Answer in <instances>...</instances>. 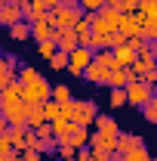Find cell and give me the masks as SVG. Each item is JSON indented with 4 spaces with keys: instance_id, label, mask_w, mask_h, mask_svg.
Wrapping results in <instances>:
<instances>
[{
    "instance_id": "12",
    "label": "cell",
    "mask_w": 157,
    "mask_h": 161,
    "mask_svg": "<svg viewBox=\"0 0 157 161\" xmlns=\"http://www.w3.org/2000/svg\"><path fill=\"white\" fill-rule=\"evenodd\" d=\"M19 19H22V6H19V3H13V0H9V3H3V6H0V25H3V28L16 25Z\"/></svg>"
},
{
    "instance_id": "21",
    "label": "cell",
    "mask_w": 157,
    "mask_h": 161,
    "mask_svg": "<svg viewBox=\"0 0 157 161\" xmlns=\"http://www.w3.org/2000/svg\"><path fill=\"white\" fill-rule=\"evenodd\" d=\"M6 31H9V37H13V40H28V37H31V22L19 19L16 25H9Z\"/></svg>"
},
{
    "instance_id": "18",
    "label": "cell",
    "mask_w": 157,
    "mask_h": 161,
    "mask_svg": "<svg viewBox=\"0 0 157 161\" xmlns=\"http://www.w3.org/2000/svg\"><path fill=\"white\" fill-rule=\"evenodd\" d=\"M142 136H136V133H123V130H120L117 133V149H114V152H117V155H123V152H129V149H133V146H142Z\"/></svg>"
},
{
    "instance_id": "4",
    "label": "cell",
    "mask_w": 157,
    "mask_h": 161,
    "mask_svg": "<svg viewBox=\"0 0 157 161\" xmlns=\"http://www.w3.org/2000/svg\"><path fill=\"white\" fill-rule=\"evenodd\" d=\"M96 115H99L96 102H89V99H71V121H74V124H80V127H93Z\"/></svg>"
},
{
    "instance_id": "13",
    "label": "cell",
    "mask_w": 157,
    "mask_h": 161,
    "mask_svg": "<svg viewBox=\"0 0 157 161\" xmlns=\"http://www.w3.org/2000/svg\"><path fill=\"white\" fill-rule=\"evenodd\" d=\"M22 99V80L13 78L3 90H0V105H6V102H19Z\"/></svg>"
},
{
    "instance_id": "44",
    "label": "cell",
    "mask_w": 157,
    "mask_h": 161,
    "mask_svg": "<svg viewBox=\"0 0 157 161\" xmlns=\"http://www.w3.org/2000/svg\"><path fill=\"white\" fill-rule=\"evenodd\" d=\"M9 161H25V158H22V152H16V155H13Z\"/></svg>"
},
{
    "instance_id": "25",
    "label": "cell",
    "mask_w": 157,
    "mask_h": 161,
    "mask_svg": "<svg viewBox=\"0 0 157 161\" xmlns=\"http://www.w3.org/2000/svg\"><path fill=\"white\" fill-rule=\"evenodd\" d=\"M43 121H46V115H43V102H40V105H28V121H25V124H28V127H40Z\"/></svg>"
},
{
    "instance_id": "41",
    "label": "cell",
    "mask_w": 157,
    "mask_h": 161,
    "mask_svg": "<svg viewBox=\"0 0 157 161\" xmlns=\"http://www.w3.org/2000/svg\"><path fill=\"white\" fill-rule=\"evenodd\" d=\"M123 43H126V37H123L120 31H114V34H111V47H108V50H114V47H123Z\"/></svg>"
},
{
    "instance_id": "15",
    "label": "cell",
    "mask_w": 157,
    "mask_h": 161,
    "mask_svg": "<svg viewBox=\"0 0 157 161\" xmlns=\"http://www.w3.org/2000/svg\"><path fill=\"white\" fill-rule=\"evenodd\" d=\"M111 53H114V62H117V68H129V65L136 62V56H139L136 50H129L126 43H123V47H114Z\"/></svg>"
},
{
    "instance_id": "14",
    "label": "cell",
    "mask_w": 157,
    "mask_h": 161,
    "mask_svg": "<svg viewBox=\"0 0 157 161\" xmlns=\"http://www.w3.org/2000/svg\"><path fill=\"white\" fill-rule=\"evenodd\" d=\"M53 40H56V50H59V53H71V50L77 47V34H74V28H71V31H59Z\"/></svg>"
},
{
    "instance_id": "5",
    "label": "cell",
    "mask_w": 157,
    "mask_h": 161,
    "mask_svg": "<svg viewBox=\"0 0 157 161\" xmlns=\"http://www.w3.org/2000/svg\"><path fill=\"white\" fill-rule=\"evenodd\" d=\"M123 93H126V105H139V108H142L145 102L154 96V87L136 78L133 84H126V87H123Z\"/></svg>"
},
{
    "instance_id": "8",
    "label": "cell",
    "mask_w": 157,
    "mask_h": 161,
    "mask_svg": "<svg viewBox=\"0 0 157 161\" xmlns=\"http://www.w3.org/2000/svg\"><path fill=\"white\" fill-rule=\"evenodd\" d=\"M142 13H120V19H117V31L123 34V37L129 40V37H139V28H142Z\"/></svg>"
},
{
    "instance_id": "3",
    "label": "cell",
    "mask_w": 157,
    "mask_h": 161,
    "mask_svg": "<svg viewBox=\"0 0 157 161\" xmlns=\"http://www.w3.org/2000/svg\"><path fill=\"white\" fill-rule=\"evenodd\" d=\"M80 16H83L80 9H68V6H56V9L46 13V19H49V25H53L56 31H71L80 22Z\"/></svg>"
},
{
    "instance_id": "45",
    "label": "cell",
    "mask_w": 157,
    "mask_h": 161,
    "mask_svg": "<svg viewBox=\"0 0 157 161\" xmlns=\"http://www.w3.org/2000/svg\"><path fill=\"white\" fill-rule=\"evenodd\" d=\"M13 3H19V6H25V3H31V0H13Z\"/></svg>"
},
{
    "instance_id": "28",
    "label": "cell",
    "mask_w": 157,
    "mask_h": 161,
    "mask_svg": "<svg viewBox=\"0 0 157 161\" xmlns=\"http://www.w3.org/2000/svg\"><path fill=\"white\" fill-rule=\"evenodd\" d=\"M49 99H56V102H71L74 96H71V87L68 84H56L53 87V93H49Z\"/></svg>"
},
{
    "instance_id": "2",
    "label": "cell",
    "mask_w": 157,
    "mask_h": 161,
    "mask_svg": "<svg viewBox=\"0 0 157 161\" xmlns=\"http://www.w3.org/2000/svg\"><path fill=\"white\" fill-rule=\"evenodd\" d=\"M49 93H53V84L46 78H34V80H28V84H22V102H28V105L46 102Z\"/></svg>"
},
{
    "instance_id": "30",
    "label": "cell",
    "mask_w": 157,
    "mask_h": 161,
    "mask_svg": "<svg viewBox=\"0 0 157 161\" xmlns=\"http://www.w3.org/2000/svg\"><path fill=\"white\" fill-rule=\"evenodd\" d=\"M108 105H111V108H123V105H126V93H123V87H111Z\"/></svg>"
},
{
    "instance_id": "47",
    "label": "cell",
    "mask_w": 157,
    "mask_h": 161,
    "mask_svg": "<svg viewBox=\"0 0 157 161\" xmlns=\"http://www.w3.org/2000/svg\"><path fill=\"white\" fill-rule=\"evenodd\" d=\"M0 6H3V0H0Z\"/></svg>"
},
{
    "instance_id": "35",
    "label": "cell",
    "mask_w": 157,
    "mask_h": 161,
    "mask_svg": "<svg viewBox=\"0 0 157 161\" xmlns=\"http://www.w3.org/2000/svg\"><path fill=\"white\" fill-rule=\"evenodd\" d=\"M46 62H49L56 71H65V68H68V53H59V50H56V56H53V59H46Z\"/></svg>"
},
{
    "instance_id": "24",
    "label": "cell",
    "mask_w": 157,
    "mask_h": 161,
    "mask_svg": "<svg viewBox=\"0 0 157 161\" xmlns=\"http://www.w3.org/2000/svg\"><path fill=\"white\" fill-rule=\"evenodd\" d=\"M120 161H151V152H148V149H145V142H142V146H133L129 152H123Z\"/></svg>"
},
{
    "instance_id": "39",
    "label": "cell",
    "mask_w": 157,
    "mask_h": 161,
    "mask_svg": "<svg viewBox=\"0 0 157 161\" xmlns=\"http://www.w3.org/2000/svg\"><path fill=\"white\" fill-rule=\"evenodd\" d=\"M74 161H93V149H89V146H80L77 155H74Z\"/></svg>"
},
{
    "instance_id": "22",
    "label": "cell",
    "mask_w": 157,
    "mask_h": 161,
    "mask_svg": "<svg viewBox=\"0 0 157 161\" xmlns=\"http://www.w3.org/2000/svg\"><path fill=\"white\" fill-rule=\"evenodd\" d=\"M139 37L145 40V43H157V19H145V22H142Z\"/></svg>"
},
{
    "instance_id": "23",
    "label": "cell",
    "mask_w": 157,
    "mask_h": 161,
    "mask_svg": "<svg viewBox=\"0 0 157 161\" xmlns=\"http://www.w3.org/2000/svg\"><path fill=\"white\" fill-rule=\"evenodd\" d=\"M43 16H46V9H43L40 3H34V0L22 6V19L25 22H37V19H43Z\"/></svg>"
},
{
    "instance_id": "1",
    "label": "cell",
    "mask_w": 157,
    "mask_h": 161,
    "mask_svg": "<svg viewBox=\"0 0 157 161\" xmlns=\"http://www.w3.org/2000/svg\"><path fill=\"white\" fill-rule=\"evenodd\" d=\"M117 19H120V13L108 9V6H102L99 13H86V22H89L93 34H114L117 31Z\"/></svg>"
},
{
    "instance_id": "26",
    "label": "cell",
    "mask_w": 157,
    "mask_h": 161,
    "mask_svg": "<svg viewBox=\"0 0 157 161\" xmlns=\"http://www.w3.org/2000/svg\"><path fill=\"white\" fill-rule=\"evenodd\" d=\"M93 59H96L99 65H105L108 71H114V68H117V62H114V53H111V50H96V53H93Z\"/></svg>"
},
{
    "instance_id": "20",
    "label": "cell",
    "mask_w": 157,
    "mask_h": 161,
    "mask_svg": "<svg viewBox=\"0 0 157 161\" xmlns=\"http://www.w3.org/2000/svg\"><path fill=\"white\" fill-rule=\"evenodd\" d=\"M68 142H71L74 149H80V146H89V127H80V124H74V127H71V136H68Z\"/></svg>"
},
{
    "instance_id": "17",
    "label": "cell",
    "mask_w": 157,
    "mask_h": 161,
    "mask_svg": "<svg viewBox=\"0 0 157 161\" xmlns=\"http://www.w3.org/2000/svg\"><path fill=\"white\" fill-rule=\"evenodd\" d=\"M93 127H96L99 133H111V136H117V133H120L117 121L111 118V115H96V121H93Z\"/></svg>"
},
{
    "instance_id": "19",
    "label": "cell",
    "mask_w": 157,
    "mask_h": 161,
    "mask_svg": "<svg viewBox=\"0 0 157 161\" xmlns=\"http://www.w3.org/2000/svg\"><path fill=\"white\" fill-rule=\"evenodd\" d=\"M13 78H16V62L9 59V56H0V90H3Z\"/></svg>"
},
{
    "instance_id": "33",
    "label": "cell",
    "mask_w": 157,
    "mask_h": 161,
    "mask_svg": "<svg viewBox=\"0 0 157 161\" xmlns=\"http://www.w3.org/2000/svg\"><path fill=\"white\" fill-rule=\"evenodd\" d=\"M43 115H46V121H56V118L62 115V102L46 99V102H43Z\"/></svg>"
},
{
    "instance_id": "46",
    "label": "cell",
    "mask_w": 157,
    "mask_h": 161,
    "mask_svg": "<svg viewBox=\"0 0 157 161\" xmlns=\"http://www.w3.org/2000/svg\"><path fill=\"white\" fill-rule=\"evenodd\" d=\"M151 161H157V155H151Z\"/></svg>"
},
{
    "instance_id": "6",
    "label": "cell",
    "mask_w": 157,
    "mask_h": 161,
    "mask_svg": "<svg viewBox=\"0 0 157 161\" xmlns=\"http://www.w3.org/2000/svg\"><path fill=\"white\" fill-rule=\"evenodd\" d=\"M0 115L6 118L9 127H28L25 121H28V102H6V105H0Z\"/></svg>"
},
{
    "instance_id": "43",
    "label": "cell",
    "mask_w": 157,
    "mask_h": 161,
    "mask_svg": "<svg viewBox=\"0 0 157 161\" xmlns=\"http://www.w3.org/2000/svg\"><path fill=\"white\" fill-rule=\"evenodd\" d=\"M6 130H9V124H6V118H3V115H0V133H6Z\"/></svg>"
},
{
    "instance_id": "42",
    "label": "cell",
    "mask_w": 157,
    "mask_h": 161,
    "mask_svg": "<svg viewBox=\"0 0 157 161\" xmlns=\"http://www.w3.org/2000/svg\"><path fill=\"white\" fill-rule=\"evenodd\" d=\"M34 3H40V6H43V9L49 13V9H56V6H59L62 0H34Z\"/></svg>"
},
{
    "instance_id": "7",
    "label": "cell",
    "mask_w": 157,
    "mask_h": 161,
    "mask_svg": "<svg viewBox=\"0 0 157 161\" xmlns=\"http://www.w3.org/2000/svg\"><path fill=\"white\" fill-rule=\"evenodd\" d=\"M89 62H93V50H89V47H74V50L68 53V71H71L74 78H80Z\"/></svg>"
},
{
    "instance_id": "10",
    "label": "cell",
    "mask_w": 157,
    "mask_h": 161,
    "mask_svg": "<svg viewBox=\"0 0 157 161\" xmlns=\"http://www.w3.org/2000/svg\"><path fill=\"white\" fill-rule=\"evenodd\" d=\"M56 34H59V31L49 25V19H46V16H43V19H37V22H31V37L37 40V43H40V40H53Z\"/></svg>"
},
{
    "instance_id": "11",
    "label": "cell",
    "mask_w": 157,
    "mask_h": 161,
    "mask_svg": "<svg viewBox=\"0 0 157 161\" xmlns=\"http://www.w3.org/2000/svg\"><path fill=\"white\" fill-rule=\"evenodd\" d=\"M89 146H93V149H105V152H114V149H117V136L89 130Z\"/></svg>"
},
{
    "instance_id": "34",
    "label": "cell",
    "mask_w": 157,
    "mask_h": 161,
    "mask_svg": "<svg viewBox=\"0 0 157 161\" xmlns=\"http://www.w3.org/2000/svg\"><path fill=\"white\" fill-rule=\"evenodd\" d=\"M37 50H40V56H43V59H53V56H56V40H40Z\"/></svg>"
},
{
    "instance_id": "38",
    "label": "cell",
    "mask_w": 157,
    "mask_h": 161,
    "mask_svg": "<svg viewBox=\"0 0 157 161\" xmlns=\"http://www.w3.org/2000/svg\"><path fill=\"white\" fill-rule=\"evenodd\" d=\"M93 149V146H89ZM93 161H114V152H105V149H93Z\"/></svg>"
},
{
    "instance_id": "9",
    "label": "cell",
    "mask_w": 157,
    "mask_h": 161,
    "mask_svg": "<svg viewBox=\"0 0 157 161\" xmlns=\"http://www.w3.org/2000/svg\"><path fill=\"white\" fill-rule=\"evenodd\" d=\"M108 75H111V71H108L105 65H99V62L93 59L89 65H86V68H83V75H80V78H86L89 84H105V87H108Z\"/></svg>"
},
{
    "instance_id": "36",
    "label": "cell",
    "mask_w": 157,
    "mask_h": 161,
    "mask_svg": "<svg viewBox=\"0 0 157 161\" xmlns=\"http://www.w3.org/2000/svg\"><path fill=\"white\" fill-rule=\"evenodd\" d=\"M34 133H37V140H53V124L43 121L40 127H34Z\"/></svg>"
},
{
    "instance_id": "29",
    "label": "cell",
    "mask_w": 157,
    "mask_h": 161,
    "mask_svg": "<svg viewBox=\"0 0 157 161\" xmlns=\"http://www.w3.org/2000/svg\"><path fill=\"white\" fill-rule=\"evenodd\" d=\"M142 118L148 121V124H157V96H151V99L142 105Z\"/></svg>"
},
{
    "instance_id": "31",
    "label": "cell",
    "mask_w": 157,
    "mask_h": 161,
    "mask_svg": "<svg viewBox=\"0 0 157 161\" xmlns=\"http://www.w3.org/2000/svg\"><path fill=\"white\" fill-rule=\"evenodd\" d=\"M13 155H16V149H13V140H9V130H6V133H0V158H13Z\"/></svg>"
},
{
    "instance_id": "16",
    "label": "cell",
    "mask_w": 157,
    "mask_h": 161,
    "mask_svg": "<svg viewBox=\"0 0 157 161\" xmlns=\"http://www.w3.org/2000/svg\"><path fill=\"white\" fill-rule=\"evenodd\" d=\"M136 75H133V68H114L111 75H108V87H126V84H133Z\"/></svg>"
},
{
    "instance_id": "32",
    "label": "cell",
    "mask_w": 157,
    "mask_h": 161,
    "mask_svg": "<svg viewBox=\"0 0 157 161\" xmlns=\"http://www.w3.org/2000/svg\"><path fill=\"white\" fill-rule=\"evenodd\" d=\"M142 19H157V0H139Z\"/></svg>"
},
{
    "instance_id": "40",
    "label": "cell",
    "mask_w": 157,
    "mask_h": 161,
    "mask_svg": "<svg viewBox=\"0 0 157 161\" xmlns=\"http://www.w3.org/2000/svg\"><path fill=\"white\" fill-rule=\"evenodd\" d=\"M22 158L25 161H43V155H40L37 149H28V152H22Z\"/></svg>"
},
{
    "instance_id": "27",
    "label": "cell",
    "mask_w": 157,
    "mask_h": 161,
    "mask_svg": "<svg viewBox=\"0 0 157 161\" xmlns=\"http://www.w3.org/2000/svg\"><path fill=\"white\" fill-rule=\"evenodd\" d=\"M28 149H37V133H34V127H25L22 142H19V152H28Z\"/></svg>"
},
{
    "instance_id": "37",
    "label": "cell",
    "mask_w": 157,
    "mask_h": 161,
    "mask_svg": "<svg viewBox=\"0 0 157 161\" xmlns=\"http://www.w3.org/2000/svg\"><path fill=\"white\" fill-rule=\"evenodd\" d=\"M105 6V0H80V9L83 13H99Z\"/></svg>"
}]
</instances>
